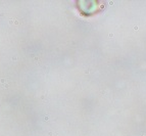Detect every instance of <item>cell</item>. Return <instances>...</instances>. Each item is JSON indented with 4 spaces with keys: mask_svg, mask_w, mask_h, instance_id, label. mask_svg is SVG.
I'll return each instance as SVG.
<instances>
[{
    "mask_svg": "<svg viewBox=\"0 0 146 136\" xmlns=\"http://www.w3.org/2000/svg\"><path fill=\"white\" fill-rule=\"evenodd\" d=\"M82 3L85 5H80V9L85 7V9L81 10L83 12V15H94L97 11H99L101 9V7H102L100 5V2H98V1H82Z\"/></svg>",
    "mask_w": 146,
    "mask_h": 136,
    "instance_id": "cell-1",
    "label": "cell"
}]
</instances>
